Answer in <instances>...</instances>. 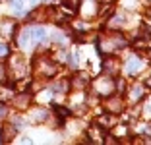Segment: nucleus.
Instances as JSON below:
<instances>
[{"label": "nucleus", "mask_w": 151, "mask_h": 145, "mask_svg": "<svg viewBox=\"0 0 151 145\" xmlns=\"http://www.w3.org/2000/svg\"><path fill=\"white\" fill-rule=\"evenodd\" d=\"M126 39L120 33H111V35H105L101 41H99V50L105 54H112L116 52V50H120V48L126 47Z\"/></svg>", "instance_id": "obj_1"}, {"label": "nucleus", "mask_w": 151, "mask_h": 145, "mask_svg": "<svg viewBox=\"0 0 151 145\" xmlns=\"http://www.w3.org/2000/svg\"><path fill=\"white\" fill-rule=\"evenodd\" d=\"M56 70H58V66L54 64V62H50L49 58H37L35 60V72H39L41 75H45V78L54 75Z\"/></svg>", "instance_id": "obj_2"}, {"label": "nucleus", "mask_w": 151, "mask_h": 145, "mask_svg": "<svg viewBox=\"0 0 151 145\" xmlns=\"http://www.w3.org/2000/svg\"><path fill=\"white\" fill-rule=\"evenodd\" d=\"M10 70H12L10 74H12L14 79L23 78V75H25V72H27L25 60H23L22 56H12V58H10Z\"/></svg>", "instance_id": "obj_3"}, {"label": "nucleus", "mask_w": 151, "mask_h": 145, "mask_svg": "<svg viewBox=\"0 0 151 145\" xmlns=\"http://www.w3.org/2000/svg\"><path fill=\"white\" fill-rule=\"evenodd\" d=\"M93 87H95V93H97V95L109 97L114 91V81H112L111 78H99V79H95Z\"/></svg>", "instance_id": "obj_4"}, {"label": "nucleus", "mask_w": 151, "mask_h": 145, "mask_svg": "<svg viewBox=\"0 0 151 145\" xmlns=\"http://www.w3.org/2000/svg\"><path fill=\"white\" fill-rule=\"evenodd\" d=\"M16 33V23L12 19H0V37H4V39H10V37Z\"/></svg>", "instance_id": "obj_5"}, {"label": "nucleus", "mask_w": 151, "mask_h": 145, "mask_svg": "<svg viewBox=\"0 0 151 145\" xmlns=\"http://www.w3.org/2000/svg\"><path fill=\"white\" fill-rule=\"evenodd\" d=\"M122 108H124V105H122V101H120V97H111V99L105 103V110L111 112V114H120Z\"/></svg>", "instance_id": "obj_6"}, {"label": "nucleus", "mask_w": 151, "mask_h": 145, "mask_svg": "<svg viewBox=\"0 0 151 145\" xmlns=\"http://www.w3.org/2000/svg\"><path fill=\"white\" fill-rule=\"evenodd\" d=\"M103 70L107 72L109 75L118 74V70H120V62H118V58H105V62H103Z\"/></svg>", "instance_id": "obj_7"}, {"label": "nucleus", "mask_w": 151, "mask_h": 145, "mask_svg": "<svg viewBox=\"0 0 151 145\" xmlns=\"http://www.w3.org/2000/svg\"><path fill=\"white\" fill-rule=\"evenodd\" d=\"M35 43V41H33V37H31V33H29V29H22L19 31V35H18V45L22 48H27V47H31V45Z\"/></svg>", "instance_id": "obj_8"}, {"label": "nucleus", "mask_w": 151, "mask_h": 145, "mask_svg": "<svg viewBox=\"0 0 151 145\" xmlns=\"http://www.w3.org/2000/svg\"><path fill=\"white\" fill-rule=\"evenodd\" d=\"M142 66H143V60L139 56H132L126 62V70H128L130 74H138V72L142 70Z\"/></svg>", "instance_id": "obj_9"}, {"label": "nucleus", "mask_w": 151, "mask_h": 145, "mask_svg": "<svg viewBox=\"0 0 151 145\" xmlns=\"http://www.w3.org/2000/svg\"><path fill=\"white\" fill-rule=\"evenodd\" d=\"M29 33H31V37H33L35 43H43V41H47V31H45L43 27H39V25L29 27Z\"/></svg>", "instance_id": "obj_10"}, {"label": "nucleus", "mask_w": 151, "mask_h": 145, "mask_svg": "<svg viewBox=\"0 0 151 145\" xmlns=\"http://www.w3.org/2000/svg\"><path fill=\"white\" fill-rule=\"evenodd\" d=\"M99 6H97V0H85L83 4V16L85 18H93L95 14H97Z\"/></svg>", "instance_id": "obj_11"}, {"label": "nucleus", "mask_w": 151, "mask_h": 145, "mask_svg": "<svg viewBox=\"0 0 151 145\" xmlns=\"http://www.w3.org/2000/svg\"><path fill=\"white\" fill-rule=\"evenodd\" d=\"M143 95H145V87L143 85L136 83V85L130 87V99L132 101H139V99H143Z\"/></svg>", "instance_id": "obj_12"}, {"label": "nucleus", "mask_w": 151, "mask_h": 145, "mask_svg": "<svg viewBox=\"0 0 151 145\" xmlns=\"http://www.w3.org/2000/svg\"><path fill=\"white\" fill-rule=\"evenodd\" d=\"M45 118H47V112H45L43 108H35V110H31V112H29V122H33V124L43 122Z\"/></svg>", "instance_id": "obj_13"}, {"label": "nucleus", "mask_w": 151, "mask_h": 145, "mask_svg": "<svg viewBox=\"0 0 151 145\" xmlns=\"http://www.w3.org/2000/svg\"><path fill=\"white\" fill-rule=\"evenodd\" d=\"M14 103H16V106H18V108H27V106H29V103H31V97L27 95V93H22V95L14 97Z\"/></svg>", "instance_id": "obj_14"}, {"label": "nucleus", "mask_w": 151, "mask_h": 145, "mask_svg": "<svg viewBox=\"0 0 151 145\" xmlns=\"http://www.w3.org/2000/svg\"><path fill=\"white\" fill-rule=\"evenodd\" d=\"M70 83H72V87H74V89H85V87H87V83H89V79L85 78V75H76Z\"/></svg>", "instance_id": "obj_15"}, {"label": "nucleus", "mask_w": 151, "mask_h": 145, "mask_svg": "<svg viewBox=\"0 0 151 145\" xmlns=\"http://www.w3.org/2000/svg\"><path fill=\"white\" fill-rule=\"evenodd\" d=\"M2 132H4V136L0 137V141H12V139H14V136H16V128H14L12 124H6Z\"/></svg>", "instance_id": "obj_16"}, {"label": "nucleus", "mask_w": 151, "mask_h": 145, "mask_svg": "<svg viewBox=\"0 0 151 145\" xmlns=\"http://www.w3.org/2000/svg\"><path fill=\"white\" fill-rule=\"evenodd\" d=\"M97 124H99V128H111V126H114V118L111 114L101 116V118H97Z\"/></svg>", "instance_id": "obj_17"}, {"label": "nucleus", "mask_w": 151, "mask_h": 145, "mask_svg": "<svg viewBox=\"0 0 151 145\" xmlns=\"http://www.w3.org/2000/svg\"><path fill=\"white\" fill-rule=\"evenodd\" d=\"M68 85H70V81H68V79H60L58 83L52 85V91L54 93H66L68 91Z\"/></svg>", "instance_id": "obj_18"}, {"label": "nucleus", "mask_w": 151, "mask_h": 145, "mask_svg": "<svg viewBox=\"0 0 151 145\" xmlns=\"http://www.w3.org/2000/svg\"><path fill=\"white\" fill-rule=\"evenodd\" d=\"M14 97V91H12V87H0V103H6V101H10Z\"/></svg>", "instance_id": "obj_19"}, {"label": "nucleus", "mask_w": 151, "mask_h": 145, "mask_svg": "<svg viewBox=\"0 0 151 145\" xmlns=\"http://www.w3.org/2000/svg\"><path fill=\"white\" fill-rule=\"evenodd\" d=\"M124 22H126L124 16H114V18L109 22V27H111V29H118V27L124 25Z\"/></svg>", "instance_id": "obj_20"}, {"label": "nucleus", "mask_w": 151, "mask_h": 145, "mask_svg": "<svg viewBox=\"0 0 151 145\" xmlns=\"http://www.w3.org/2000/svg\"><path fill=\"white\" fill-rule=\"evenodd\" d=\"M52 41H54V43H58V45H64V43H66L64 35H62V33H58V31H54V33H52Z\"/></svg>", "instance_id": "obj_21"}, {"label": "nucleus", "mask_w": 151, "mask_h": 145, "mask_svg": "<svg viewBox=\"0 0 151 145\" xmlns=\"http://www.w3.org/2000/svg\"><path fill=\"white\" fill-rule=\"evenodd\" d=\"M81 2H83V0H66V6H68L70 10H78Z\"/></svg>", "instance_id": "obj_22"}, {"label": "nucleus", "mask_w": 151, "mask_h": 145, "mask_svg": "<svg viewBox=\"0 0 151 145\" xmlns=\"http://www.w3.org/2000/svg\"><path fill=\"white\" fill-rule=\"evenodd\" d=\"M10 4L14 6V10H16L18 14H22V10H23V2L22 0H10Z\"/></svg>", "instance_id": "obj_23"}, {"label": "nucleus", "mask_w": 151, "mask_h": 145, "mask_svg": "<svg viewBox=\"0 0 151 145\" xmlns=\"http://www.w3.org/2000/svg\"><path fill=\"white\" fill-rule=\"evenodd\" d=\"M54 110H56V114H60L62 118H68V116H70V110H66L64 106H56Z\"/></svg>", "instance_id": "obj_24"}, {"label": "nucleus", "mask_w": 151, "mask_h": 145, "mask_svg": "<svg viewBox=\"0 0 151 145\" xmlns=\"http://www.w3.org/2000/svg\"><path fill=\"white\" fill-rule=\"evenodd\" d=\"M78 62H80V58H78V52H74V54H70V66H78Z\"/></svg>", "instance_id": "obj_25"}, {"label": "nucleus", "mask_w": 151, "mask_h": 145, "mask_svg": "<svg viewBox=\"0 0 151 145\" xmlns=\"http://www.w3.org/2000/svg\"><path fill=\"white\" fill-rule=\"evenodd\" d=\"M124 85H126V83H124V79H118V81H116V83H114V89H118V91L122 93V91H124V89H126Z\"/></svg>", "instance_id": "obj_26"}, {"label": "nucleus", "mask_w": 151, "mask_h": 145, "mask_svg": "<svg viewBox=\"0 0 151 145\" xmlns=\"http://www.w3.org/2000/svg\"><path fill=\"white\" fill-rule=\"evenodd\" d=\"M105 143H109V145H114V143H118V141H116V137H112V136H107V137H105Z\"/></svg>", "instance_id": "obj_27"}, {"label": "nucleus", "mask_w": 151, "mask_h": 145, "mask_svg": "<svg viewBox=\"0 0 151 145\" xmlns=\"http://www.w3.org/2000/svg\"><path fill=\"white\" fill-rule=\"evenodd\" d=\"M6 52H8V47L0 43V54H6Z\"/></svg>", "instance_id": "obj_28"}, {"label": "nucleus", "mask_w": 151, "mask_h": 145, "mask_svg": "<svg viewBox=\"0 0 151 145\" xmlns=\"http://www.w3.org/2000/svg\"><path fill=\"white\" fill-rule=\"evenodd\" d=\"M124 132H126V128H118V130H116V136H124Z\"/></svg>", "instance_id": "obj_29"}, {"label": "nucleus", "mask_w": 151, "mask_h": 145, "mask_svg": "<svg viewBox=\"0 0 151 145\" xmlns=\"http://www.w3.org/2000/svg\"><path fill=\"white\" fill-rule=\"evenodd\" d=\"M2 116H6V108H4V105L0 103V118H2Z\"/></svg>", "instance_id": "obj_30"}, {"label": "nucleus", "mask_w": 151, "mask_h": 145, "mask_svg": "<svg viewBox=\"0 0 151 145\" xmlns=\"http://www.w3.org/2000/svg\"><path fill=\"white\" fill-rule=\"evenodd\" d=\"M4 72H6V68L0 66V79H4Z\"/></svg>", "instance_id": "obj_31"}, {"label": "nucleus", "mask_w": 151, "mask_h": 145, "mask_svg": "<svg viewBox=\"0 0 151 145\" xmlns=\"http://www.w3.org/2000/svg\"><path fill=\"white\" fill-rule=\"evenodd\" d=\"M105 2H114V0H105Z\"/></svg>", "instance_id": "obj_32"}, {"label": "nucleus", "mask_w": 151, "mask_h": 145, "mask_svg": "<svg viewBox=\"0 0 151 145\" xmlns=\"http://www.w3.org/2000/svg\"><path fill=\"white\" fill-rule=\"evenodd\" d=\"M149 58H151V50H149Z\"/></svg>", "instance_id": "obj_33"}]
</instances>
